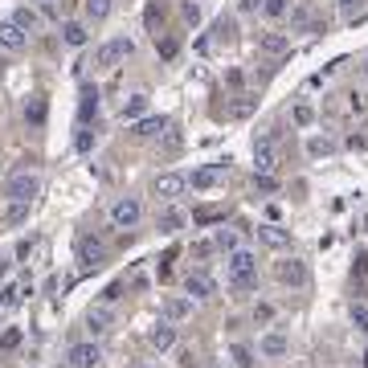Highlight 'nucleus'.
Returning a JSON list of instances; mask_svg holds the SVG:
<instances>
[{
    "mask_svg": "<svg viewBox=\"0 0 368 368\" xmlns=\"http://www.w3.org/2000/svg\"><path fill=\"white\" fill-rule=\"evenodd\" d=\"M230 286L241 291V295L258 291V258L250 250H233L230 254Z\"/></svg>",
    "mask_w": 368,
    "mask_h": 368,
    "instance_id": "obj_1",
    "label": "nucleus"
},
{
    "mask_svg": "<svg viewBox=\"0 0 368 368\" xmlns=\"http://www.w3.org/2000/svg\"><path fill=\"white\" fill-rule=\"evenodd\" d=\"M74 254H78L82 275H91V270H98V266L107 262V241H102V237H94V233H82V237L74 241Z\"/></svg>",
    "mask_w": 368,
    "mask_h": 368,
    "instance_id": "obj_2",
    "label": "nucleus"
},
{
    "mask_svg": "<svg viewBox=\"0 0 368 368\" xmlns=\"http://www.w3.org/2000/svg\"><path fill=\"white\" fill-rule=\"evenodd\" d=\"M136 53V42L131 37H111L107 46L94 49V70H111V66H119L123 57H131Z\"/></svg>",
    "mask_w": 368,
    "mask_h": 368,
    "instance_id": "obj_3",
    "label": "nucleus"
},
{
    "mask_svg": "<svg viewBox=\"0 0 368 368\" xmlns=\"http://www.w3.org/2000/svg\"><path fill=\"white\" fill-rule=\"evenodd\" d=\"M139 221H143L139 196H119V201L111 205V226H115V230H136Z\"/></svg>",
    "mask_w": 368,
    "mask_h": 368,
    "instance_id": "obj_4",
    "label": "nucleus"
},
{
    "mask_svg": "<svg viewBox=\"0 0 368 368\" xmlns=\"http://www.w3.org/2000/svg\"><path fill=\"white\" fill-rule=\"evenodd\" d=\"M37 192H42V181H37L33 172H17L12 181L4 184V201H29V205H33Z\"/></svg>",
    "mask_w": 368,
    "mask_h": 368,
    "instance_id": "obj_5",
    "label": "nucleus"
},
{
    "mask_svg": "<svg viewBox=\"0 0 368 368\" xmlns=\"http://www.w3.org/2000/svg\"><path fill=\"white\" fill-rule=\"evenodd\" d=\"M184 188H188V176H181V172H160L151 181V192L160 201H176V196H184Z\"/></svg>",
    "mask_w": 368,
    "mask_h": 368,
    "instance_id": "obj_6",
    "label": "nucleus"
},
{
    "mask_svg": "<svg viewBox=\"0 0 368 368\" xmlns=\"http://www.w3.org/2000/svg\"><path fill=\"white\" fill-rule=\"evenodd\" d=\"M275 278L282 282V286H307V262L282 258V262H275Z\"/></svg>",
    "mask_w": 368,
    "mask_h": 368,
    "instance_id": "obj_7",
    "label": "nucleus"
},
{
    "mask_svg": "<svg viewBox=\"0 0 368 368\" xmlns=\"http://www.w3.org/2000/svg\"><path fill=\"white\" fill-rule=\"evenodd\" d=\"M66 360H70V368H98V365H102V348H98L94 340L74 344V348L66 352Z\"/></svg>",
    "mask_w": 368,
    "mask_h": 368,
    "instance_id": "obj_8",
    "label": "nucleus"
},
{
    "mask_svg": "<svg viewBox=\"0 0 368 368\" xmlns=\"http://www.w3.org/2000/svg\"><path fill=\"white\" fill-rule=\"evenodd\" d=\"M275 131H270V136L266 139H258V143H254V168H258V172H275L278 168V147H275Z\"/></svg>",
    "mask_w": 368,
    "mask_h": 368,
    "instance_id": "obj_9",
    "label": "nucleus"
},
{
    "mask_svg": "<svg viewBox=\"0 0 368 368\" xmlns=\"http://www.w3.org/2000/svg\"><path fill=\"white\" fill-rule=\"evenodd\" d=\"M184 291H188V299H213L217 295V278L205 275V270H192L184 278Z\"/></svg>",
    "mask_w": 368,
    "mask_h": 368,
    "instance_id": "obj_10",
    "label": "nucleus"
},
{
    "mask_svg": "<svg viewBox=\"0 0 368 368\" xmlns=\"http://www.w3.org/2000/svg\"><path fill=\"white\" fill-rule=\"evenodd\" d=\"M25 42H29V33L8 17V21H0V49H8V53H21L25 49Z\"/></svg>",
    "mask_w": 368,
    "mask_h": 368,
    "instance_id": "obj_11",
    "label": "nucleus"
},
{
    "mask_svg": "<svg viewBox=\"0 0 368 368\" xmlns=\"http://www.w3.org/2000/svg\"><path fill=\"white\" fill-rule=\"evenodd\" d=\"M221 176H226V164H205V168H196V172L188 176V184H192L196 192H209V188L221 184Z\"/></svg>",
    "mask_w": 368,
    "mask_h": 368,
    "instance_id": "obj_12",
    "label": "nucleus"
},
{
    "mask_svg": "<svg viewBox=\"0 0 368 368\" xmlns=\"http://www.w3.org/2000/svg\"><path fill=\"white\" fill-rule=\"evenodd\" d=\"M258 352H262L266 360H278V356H286V352H291V340H286L282 331H266V335L258 340Z\"/></svg>",
    "mask_w": 368,
    "mask_h": 368,
    "instance_id": "obj_13",
    "label": "nucleus"
},
{
    "mask_svg": "<svg viewBox=\"0 0 368 368\" xmlns=\"http://www.w3.org/2000/svg\"><path fill=\"white\" fill-rule=\"evenodd\" d=\"M164 131H168V119L164 115H143L136 127H131L136 139H156V136H164Z\"/></svg>",
    "mask_w": 368,
    "mask_h": 368,
    "instance_id": "obj_14",
    "label": "nucleus"
},
{
    "mask_svg": "<svg viewBox=\"0 0 368 368\" xmlns=\"http://www.w3.org/2000/svg\"><path fill=\"white\" fill-rule=\"evenodd\" d=\"M111 323H115V311H111V307H91V311H86V331H91V340L94 335H107Z\"/></svg>",
    "mask_w": 368,
    "mask_h": 368,
    "instance_id": "obj_15",
    "label": "nucleus"
},
{
    "mask_svg": "<svg viewBox=\"0 0 368 368\" xmlns=\"http://www.w3.org/2000/svg\"><path fill=\"white\" fill-rule=\"evenodd\" d=\"M258 49H262L266 57H286V53H291V37H286V33H262V37H258Z\"/></svg>",
    "mask_w": 368,
    "mask_h": 368,
    "instance_id": "obj_16",
    "label": "nucleus"
},
{
    "mask_svg": "<svg viewBox=\"0 0 368 368\" xmlns=\"http://www.w3.org/2000/svg\"><path fill=\"white\" fill-rule=\"evenodd\" d=\"M147 340H151V348H156V352H168V348L176 344V327H172V320H160L156 327H151V335H147Z\"/></svg>",
    "mask_w": 368,
    "mask_h": 368,
    "instance_id": "obj_17",
    "label": "nucleus"
},
{
    "mask_svg": "<svg viewBox=\"0 0 368 368\" xmlns=\"http://www.w3.org/2000/svg\"><path fill=\"white\" fill-rule=\"evenodd\" d=\"M29 291H33L29 282H8V286H0V311H12V307H21V299H25Z\"/></svg>",
    "mask_w": 368,
    "mask_h": 368,
    "instance_id": "obj_18",
    "label": "nucleus"
},
{
    "mask_svg": "<svg viewBox=\"0 0 368 368\" xmlns=\"http://www.w3.org/2000/svg\"><path fill=\"white\" fill-rule=\"evenodd\" d=\"M147 115V94H131V98H123V107H119V119L123 123H139Z\"/></svg>",
    "mask_w": 368,
    "mask_h": 368,
    "instance_id": "obj_19",
    "label": "nucleus"
},
{
    "mask_svg": "<svg viewBox=\"0 0 368 368\" xmlns=\"http://www.w3.org/2000/svg\"><path fill=\"white\" fill-rule=\"evenodd\" d=\"M254 233H258L270 250H286V246H291V230H282V226H258Z\"/></svg>",
    "mask_w": 368,
    "mask_h": 368,
    "instance_id": "obj_20",
    "label": "nucleus"
},
{
    "mask_svg": "<svg viewBox=\"0 0 368 368\" xmlns=\"http://www.w3.org/2000/svg\"><path fill=\"white\" fill-rule=\"evenodd\" d=\"M188 311H192V299H188V295H172V299H164V320H184V315H188Z\"/></svg>",
    "mask_w": 368,
    "mask_h": 368,
    "instance_id": "obj_21",
    "label": "nucleus"
},
{
    "mask_svg": "<svg viewBox=\"0 0 368 368\" xmlns=\"http://www.w3.org/2000/svg\"><path fill=\"white\" fill-rule=\"evenodd\" d=\"M111 8H115V0H86V4H82V12H86V21H91V25L107 21V17H111Z\"/></svg>",
    "mask_w": 368,
    "mask_h": 368,
    "instance_id": "obj_22",
    "label": "nucleus"
},
{
    "mask_svg": "<svg viewBox=\"0 0 368 368\" xmlns=\"http://www.w3.org/2000/svg\"><path fill=\"white\" fill-rule=\"evenodd\" d=\"M46 94H33V98H29V102H25V119H29V123H33V127H42V123H46Z\"/></svg>",
    "mask_w": 368,
    "mask_h": 368,
    "instance_id": "obj_23",
    "label": "nucleus"
},
{
    "mask_svg": "<svg viewBox=\"0 0 368 368\" xmlns=\"http://www.w3.org/2000/svg\"><path fill=\"white\" fill-rule=\"evenodd\" d=\"M62 42H66L70 49L86 46V25H82V21H66V29H62Z\"/></svg>",
    "mask_w": 368,
    "mask_h": 368,
    "instance_id": "obj_24",
    "label": "nucleus"
},
{
    "mask_svg": "<svg viewBox=\"0 0 368 368\" xmlns=\"http://www.w3.org/2000/svg\"><path fill=\"white\" fill-rule=\"evenodd\" d=\"M12 21H17V25H21L25 33H37V29H42V17H37V12H33L29 4H21V8L12 12Z\"/></svg>",
    "mask_w": 368,
    "mask_h": 368,
    "instance_id": "obj_25",
    "label": "nucleus"
},
{
    "mask_svg": "<svg viewBox=\"0 0 368 368\" xmlns=\"http://www.w3.org/2000/svg\"><path fill=\"white\" fill-rule=\"evenodd\" d=\"M25 221H29V201H8L4 226H25Z\"/></svg>",
    "mask_w": 368,
    "mask_h": 368,
    "instance_id": "obj_26",
    "label": "nucleus"
},
{
    "mask_svg": "<svg viewBox=\"0 0 368 368\" xmlns=\"http://www.w3.org/2000/svg\"><path fill=\"white\" fill-rule=\"evenodd\" d=\"M331 151H335V139H327V136L307 139V156H311V160H323V156H331Z\"/></svg>",
    "mask_w": 368,
    "mask_h": 368,
    "instance_id": "obj_27",
    "label": "nucleus"
},
{
    "mask_svg": "<svg viewBox=\"0 0 368 368\" xmlns=\"http://www.w3.org/2000/svg\"><path fill=\"white\" fill-rule=\"evenodd\" d=\"M94 111H98V91H94V86H82V102H78V119L86 123V119H91Z\"/></svg>",
    "mask_w": 368,
    "mask_h": 368,
    "instance_id": "obj_28",
    "label": "nucleus"
},
{
    "mask_svg": "<svg viewBox=\"0 0 368 368\" xmlns=\"http://www.w3.org/2000/svg\"><path fill=\"white\" fill-rule=\"evenodd\" d=\"M254 107H258V98H254V94H237V102H233V119H250V115H254Z\"/></svg>",
    "mask_w": 368,
    "mask_h": 368,
    "instance_id": "obj_29",
    "label": "nucleus"
},
{
    "mask_svg": "<svg viewBox=\"0 0 368 368\" xmlns=\"http://www.w3.org/2000/svg\"><path fill=\"white\" fill-rule=\"evenodd\" d=\"M291 123H295V127H311V123H315V111H311L307 102H295V111H291Z\"/></svg>",
    "mask_w": 368,
    "mask_h": 368,
    "instance_id": "obj_30",
    "label": "nucleus"
},
{
    "mask_svg": "<svg viewBox=\"0 0 368 368\" xmlns=\"http://www.w3.org/2000/svg\"><path fill=\"white\" fill-rule=\"evenodd\" d=\"M184 221H188V217H184L181 209H168V213L160 217V233H176V230L184 226Z\"/></svg>",
    "mask_w": 368,
    "mask_h": 368,
    "instance_id": "obj_31",
    "label": "nucleus"
},
{
    "mask_svg": "<svg viewBox=\"0 0 368 368\" xmlns=\"http://www.w3.org/2000/svg\"><path fill=\"white\" fill-rule=\"evenodd\" d=\"M262 12H266L270 21H282V17L291 12V0H262Z\"/></svg>",
    "mask_w": 368,
    "mask_h": 368,
    "instance_id": "obj_32",
    "label": "nucleus"
},
{
    "mask_svg": "<svg viewBox=\"0 0 368 368\" xmlns=\"http://www.w3.org/2000/svg\"><path fill=\"white\" fill-rule=\"evenodd\" d=\"M156 53H160V57H164V62H172V57H176V53H181V42H176V37H164V42H160V37H156Z\"/></svg>",
    "mask_w": 368,
    "mask_h": 368,
    "instance_id": "obj_33",
    "label": "nucleus"
},
{
    "mask_svg": "<svg viewBox=\"0 0 368 368\" xmlns=\"http://www.w3.org/2000/svg\"><path fill=\"white\" fill-rule=\"evenodd\" d=\"M233 368H254V352L246 348V344H233Z\"/></svg>",
    "mask_w": 368,
    "mask_h": 368,
    "instance_id": "obj_34",
    "label": "nucleus"
},
{
    "mask_svg": "<svg viewBox=\"0 0 368 368\" xmlns=\"http://www.w3.org/2000/svg\"><path fill=\"white\" fill-rule=\"evenodd\" d=\"M213 246H217V250H226V254L241 250V246H237V233H233V230H217V241H213Z\"/></svg>",
    "mask_w": 368,
    "mask_h": 368,
    "instance_id": "obj_35",
    "label": "nucleus"
},
{
    "mask_svg": "<svg viewBox=\"0 0 368 368\" xmlns=\"http://www.w3.org/2000/svg\"><path fill=\"white\" fill-rule=\"evenodd\" d=\"M192 221H196V226H213V221H226V213H221V209H196Z\"/></svg>",
    "mask_w": 368,
    "mask_h": 368,
    "instance_id": "obj_36",
    "label": "nucleus"
},
{
    "mask_svg": "<svg viewBox=\"0 0 368 368\" xmlns=\"http://www.w3.org/2000/svg\"><path fill=\"white\" fill-rule=\"evenodd\" d=\"M254 188H258V192H278L275 172H254Z\"/></svg>",
    "mask_w": 368,
    "mask_h": 368,
    "instance_id": "obj_37",
    "label": "nucleus"
},
{
    "mask_svg": "<svg viewBox=\"0 0 368 368\" xmlns=\"http://www.w3.org/2000/svg\"><path fill=\"white\" fill-rule=\"evenodd\" d=\"M213 33H217V42H233V33H237V25H233L230 17H221V21L213 25Z\"/></svg>",
    "mask_w": 368,
    "mask_h": 368,
    "instance_id": "obj_38",
    "label": "nucleus"
},
{
    "mask_svg": "<svg viewBox=\"0 0 368 368\" xmlns=\"http://www.w3.org/2000/svg\"><path fill=\"white\" fill-rule=\"evenodd\" d=\"M352 323L360 331H368V303H352Z\"/></svg>",
    "mask_w": 368,
    "mask_h": 368,
    "instance_id": "obj_39",
    "label": "nucleus"
},
{
    "mask_svg": "<svg viewBox=\"0 0 368 368\" xmlns=\"http://www.w3.org/2000/svg\"><path fill=\"white\" fill-rule=\"evenodd\" d=\"M291 25H295V29H307V25H311V8H303V4H299V8L291 12Z\"/></svg>",
    "mask_w": 368,
    "mask_h": 368,
    "instance_id": "obj_40",
    "label": "nucleus"
},
{
    "mask_svg": "<svg viewBox=\"0 0 368 368\" xmlns=\"http://www.w3.org/2000/svg\"><path fill=\"white\" fill-rule=\"evenodd\" d=\"M181 17H184V21H188V25H196V21H201V4H192V0H184Z\"/></svg>",
    "mask_w": 368,
    "mask_h": 368,
    "instance_id": "obj_41",
    "label": "nucleus"
},
{
    "mask_svg": "<svg viewBox=\"0 0 368 368\" xmlns=\"http://www.w3.org/2000/svg\"><path fill=\"white\" fill-rule=\"evenodd\" d=\"M17 344H21V331H17V327H8V331L0 335V348L8 352V348H17Z\"/></svg>",
    "mask_w": 368,
    "mask_h": 368,
    "instance_id": "obj_42",
    "label": "nucleus"
},
{
    "mask_svg": "<svg viewBox=\"0 0 368 368\" xmlns=\"http://www.w3.org/2000/svg\"><path fill=\"white\" fill-rule=\"evenodd\" d=\"M270 320H275V307H266V303L254 307V323H270Z\"/></svg>",
    "mask_w": 368,
    "mask_h": 368,
    "instance_id": "obj_43",
    "label": "nucleus"
},
{
    "mask_svg": "<svg viewBox=\"0 0 368 368\" xmlns=\"http://www.w3.org/2000/svg\"><path fill=\"white\" fill-rule=\"evenodd\" d=\"M213 254V241H192V258H209Z\"/></svg>",
    "mask_w": 368,
    "mask_h": 368,
    "instance_id": "obj_44",
    "label": "nucleus"
},
{
    "mask_svg": "<svg viewBox=\"0 0 368 368\" xmlns=\"http://www.w3.org/2000/svg\"><path fill=\"white\" fill-rule=\"evenodd\" d=\"M94 147V131H78V151H91Z\"/></svg>",
    "mask_w": 368,
    "mask_h": 368,
    "instance_id": "obj_45",
    "label": "nucleus"
},
{
    "mask_svg": "<svg viewBox=\"0 0 368 368\" xmlns=\"http://www.w3.org/2000/svg\"><path fill=\"white\" fill-rule=\"evenodd\" d=\"M33 246H37L33 237H29V241H21V246H17V258H29V254H33Z\"/></svg>",
    "mask_w": 368,
    "mask_h": 368,
    "instance_id": "obj_46",
    "label": "nucleus"
},
{
    "mask_svg": "<svg viewBox=\"0 0 368 368\" xmlns=\"http://www.w3.org/2000/svg\"><path fill=\"white\" fill-rule=\"evenodd\" d=\"M335 4H340V12H356V8H360L365 0H335Z\"/></svg>",
    "mask_w": 368,
    "mask_h": 368,
    "instance_id": "obj_47",
    "label": "nucleus"
},
{
    "mask_svg": "<svg viewBox=\"0 0 368 368\" xmlns=\"http://www.w3.org/2000/svg\"><path fill=\"white\" fill-rule=\"evenodd\" d=\"M237 8H241V12H258V8H262V0H241Z\"/></svg>",
    "mask_w": 368,
    "mask_h": 368,
    "instance_id": "obj_48",
    "label": "nucleus"
},
{
    "mask_svg": "<svg viewBox=\"0 0 368 368\" xmlns=\"http://www.w3.org/2000/svg\"><path fill=\"white\" fill-rule=\"evenodd\" d=\"M8 270H12V262H8V258H0V282L8 278Z\"/></svg>",
    "mask_w": 368,
    "mask_h": 368,
    "instance_id": "obj_49",
    "label": "nucleus"
},
{
    "mask_svg": "<svg viewBox=\"0 0 368 368\" xmlns=\"http://www.w3.org/2000/svg\"><path fill=\"white\" fill-rule=\"evenodd\" d=\"M360 78H365V82H368V57H365V62H360Z\"/></svg>",
    "mask_w": 368,
    "mask_h": 368,
    "instance_id": "obj_50",
    "label": "nucleus"
},
{
    "mask_svg": "<svg viewBox=\"0 0 368 368\" xmlns=\"http://www.w3.org/2000/svg\"><path fill=\"white\" fill-rule=\"evenodd\" d=\"M205 368H230V365H221V360H213V365H205Z\"/></svg>",
    "mask_w": 368,
    "mask_h": 368,
    "instance_id": "obj_51",
    "label": "nucleus"
},
{
    "mask_svg": "<svg viewBox=\"0 0 368 368\" xmlns=\"http://www.w3.org/2000/svg\"><path fill=\"white\" fill-rule=\"evenodd\" d=\"M365 368H368V348H365Z\"/></svg>",
    "mask_w": 368,
    "mask_h": 368,
    "instance_id": "obj_52",
    "label": "nucleus"
},
{
    "mask_svg": "<svg viewBox=\"0 0 368 368\" xmlns=\"http://www.w3.org/2000/svg\"><path fill=\"white\" fill-rule=\"evenodd\" d=\"M365 233H368V217H365Z\"/></svg>",
    "mask_w": 368,
    "mask_h": 368,
    "instance_id": "obj_53",
    "label": "nucleus"
},
{
    "mask_svg": "<svg viewBox=\"0 0 368 368\" xmlns=\"http://www.w3.org/2000/svg\"><path fill=\"white\" fill-rule=\"evenodd\" d=\"M46 4H49V0H46Z\"/></svg>",
    "mask_w": 368,
    "mask_h": 368,
    "instance_id": "obj_54",
    "label": "nucleus"
}]
</instances>
